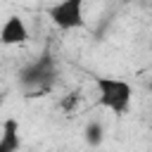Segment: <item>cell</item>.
I'll use <instances>...</instances> for the list:
<instances>
[{
	"label": "cell",
	"mask_w": 152,
	"mask_h": 152,
	"mask_svg": "<svg viewBox=\"0 0 152 152\" xmlns=\"http://www.w3.org/2000/svg\"><path fill=\"white\" fill-rule=\"evenodd\" d=\"M48 17L62 31L81 28L86 24V19H83V0H59L57 5H52L48 10Z\"/></svg>",
	"instance_id": "2"
},
{
	"label": "cell",
	"mask_w": 152,
	"mask_h": 152,
	"mask_svg": "<svg viewBox=\"0 0 152 152\" xmlns=\"http://www.w3.org/2000/svg\"><path fill=\"white\" fill-rule=\"evenodd\" d=\"M86 140H88L90 145H100V140H102V128H100V124H88V126H86Z\"/></svg>",
	"instance_id": "6"
},
{
	"label": "cell",
	"mask_w": 152,
	"mask_h": 152,
	"mask_svg": "<svg viewBox=\"0 0 152 152\" xmlns=\"http://www.w3.org/2000/svg\"><path fill=\"white\" fill-rule=\"evenodd\" d=\"M19 145H21V140H19V121L17 119H5L2 135H0V152H12Z\"/></svg>",
	"instance_id": "5"
},
{
	"label": "cell",
	"mask_w": 152,
	"mask_h": 152,
	"mask_svg": "<svg viewBox=\"0 0 152 152\" xmlns=\"http://www.w3.org/2000/svg\"><path fill=\"white\" fill-rule=\"evenodd\" d=\"M52 74H55V69H52V57H50V55H43L38 62H33L31 66L24 69L21 83H24V86H33L36 90H33L31 97H36V95H40V93H45V90L50 88Z\"/></svg>",
	"instance_id": "3"
},
{
	"label": "cell",
	"mask_w": 152,
	"mask_h": 152,
	"mask_svg": "<svg viewBox=\"0 0 152 152\" xmlns=\"http://www.w3.org/2000/svg\"><path fill=\"white\" fill-rule=\"evenodd\" d=\"M28 38V26L19 14H10L0 26V45H24Z\"/></svg>",
	"instance_id": "4"
},
{
	"label": "cell",
	"mask_w": 152,
	"mask_h": 152,
	"mask_svg": "<svg viewBox=\"0 0 152 152\" xmlns=\"http://www.w3.org/2000/svg\"><path fill=\"white\" fill-rule=\"evenodd\" d=\"M78 100H81V97H78L76 93H69V95H66V97L59 102V107H62L64 112H74V109L78 107Z\"/></svg>",
	"instance_id": "7"
},
{
	"label": "cell",
	"mask_w": 152,
	"mask_h": 152,
	"mask_svg": "<svg viewBox=\"0 0 152 152\" xmlns=\"http://www.w3.org/2000/svg\"><path fill=\"white\" fill-rule=\"evenodd\" d=\"M95 88H97V107L109 109L114 114L128 112L131 95H133V88L128 81L116 76H95Z\"/></svg>",
	"instance_id": "1"
}]
</instances>
